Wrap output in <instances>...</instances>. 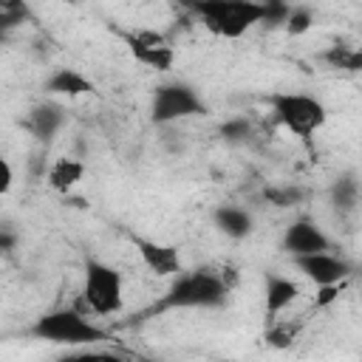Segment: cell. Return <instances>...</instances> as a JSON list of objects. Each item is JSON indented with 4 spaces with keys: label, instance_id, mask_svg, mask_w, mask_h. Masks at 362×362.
<instances>
[{
    "label": "cell",
    "instance_id": "e0dca14e",
    "mask_svg": "<svg viewBox=\"0 0 362 362\" xmlns=\"http://www.w3.org/2000/svg\"><path fill=\"white\" fill-rule=\"evenodd\" d=\"M322 59L331 65V68H342V71H359L362 68V51H356V48H348V45H331L325 54H322Z\"/></svg>",
    "mask_w": 362,
    "mask_h": 362
},
{
    "label": "cell",
    "instance_id": "4fadbf2b",
    "mask_svg": "<svg viewBox=\"0 0 362 362\" xmlns=\"http://www.w3.org/2000/svg\"><path fill=\"white\" fill-rule=\"evenodd\" d=\"M62 122H65V110H62L59 105L45 102V105L31 107L25 127L31 130L34 139H40V141H51V139L57 136V130L62 127Z\"/></svg>",
    "mask_w": 362,
    "mask_h": 362
},
{
    "label": "cell",
    "instance_id": "7402d4cb",
    "mask_svg": "<svg viewBox=\"0 0 362 362\" xmlns=\"http://www.w3.org/2000/svg\"><path fill=\"white\" fill-rule=\"evenodd\" d=\"M266 198H269V201H274L277 206H291V204H297L300 192H297L294 187H286V189H269V192H266Z\"/></svg>",
    "mask_w": 362,
    "mask_h": 362
},
{
    "label": "cell",
    "instance_id": "5bb4252c",
    "mask_svg": "<svg viewBox=\"0 0 362 362\" xmlns=\"http://www.w3.org/2000/svg\"><path fill=\"white\" fill-rule=\"evenodd\" d=\"M45 90L54 96H82L93 90V82L88 76H82L74 68H57L48 79H45Z\"/></svg>",
    "mask_w": 362,
    "mask_h": 362
},
{
    "label": "cell",
    "instance_id": "7c38bea8",
    "mask_svg": "<svg viewBox=\"0 0 362 362\" xmlns=\"http://www.w3.org/2000/svg\"><path fill=\"white\" fill-rule=\"evenodd\" d=\"M266 314L269 320H277V314H283L297 297H300V286L283 274H266Z\"/></svg>",
    "mask_w": 362,
    "mask_h": 362
},
{
    "label": "cell",
    "instance_id": "9a60e30c",
    "mask_svg": "<svg viewBox=\"0 0 362 362\" xmlns=\"http://www.w3.org/2000/svg\"><path fill=\"white\" fill-rule=\"evenodd\" d=\"M82 175H85V164H82L79 158H68V156L57 158V161L48 167V173H45L48 187L57 189V192L74 189V187L82 181Z\"/></svg>",
    "mask_w": 362,
    "mask_h": 362
},
{
    "label": "cell",
    "instance_id": "8fae6325",
    "mask_svg": "<svg viewBox=\"0 0 362 362\" xmlns=\"http://www.w3.org/2000/svg\"><path fill=\"white\" fill-rule=\"evenodd\" d=\"M212 223L218 226V232H223L232 240H243L255 229V218L249 215V209H243L238 204H221V206H215Z\"/></svg>",
    "mask_w": 362,
    "mask_h": 362
},
{
    "label": "cell",
    "instance_id": "484cf974",
    "mask_svg": "<svg viewBox=\"0 0 362 362\" xmlns=\"http://www.w3.org/2000/svg\"><path fill=\"white\" fill-rule=\"evenodd\" d=\"M6 40H8V34H6V31H0V45H3Z\"/></svg>",
    "mask_w": 362,
    "mask_h": 362
},
{
    "label": "cell",
    "instance_id": "9c48e42d",
    "mask_svg": "<svg viewBox=\"0 0 362 362\" xmlns=\"http://www.w3.org/2000/svg\"><path fill=\"white\" fill-rule=\"evenodd\" d=\"M291 260H294L297 272H303V277L317 283V288L337 286L351 277V263L345 257H337L334 252H317V255H303V257H291Z\"/></svg>",
    "mask_w": 362,
    "mask_h": 362
},
{
    "label": "cell",
    "instance_id": "44dd1931",
    "mask_svg": "<svg viewBox=\"0 0 362 362\" xmlns=\"http://www.w3.org/2000/svg\"><path fill=\"white\" fill-rule=\"evenodd\" d=\"M249 133H252L249 119H229L226 124H221V136H223L226 141H243Z\"/></svg>",
    "mask_w": 362,
    "mask_h": 362
},
{
    "label": "cell",
    "instance_id": "7a4b0ae2",
    "mask_svg": "<svg viewBox=\"0 0 362 362\" xmlns=\"http://www.w3.org/2000/svg\"><path fill=\"white\" fill-rule=\"evenodd\" d=\"M204 25L223 40H238L243 37L252 25L263 23L266 17V3L257 0H201L189 6Z\"/></svg>",
    "mask_w": 362,
    "mask_h": 362
},
{
    "label": "cell",
    "instance_id": "ffe728a7",
    "mask_svg": "<svg viewBox=\"0 0 362 362\" xmlns=\"http://www.w3.org/2000/svg\"><path fill=\"white\" fill-rule=\"evenodd\" d=\"M57 362H127L122 354L116 351H96V348H88V351H76V354H68V356H59Z\"/></svg>",
    "mask_w": 362,
    "mask_h": 362
},
{
    "label": "cell",
    "instance_id": "d6986e66",
    "mask_svg": "<svg viewBox=\"0 0 362 362\" xmlns=\"http://www.w3.org/2000/svg\"><path fill=\"white\" fill-rule=\"evenodd\" d=\"M283 23H286V31L297 37V34H305V31L314 25V14H311V8H305V6H291Z\"/></svg>",
    "mask_w": 362,
    "mask_h": 362
},
{
    "label": "cell",
    "instance_id": "30bf717a",
    "mask_svg": "<svg viewBox=\"0 0 362 362\" xmlns=\"http://www.w3.org/2000/svg\"><path fill=\"white\" fill-rule=\"evenodd\" d=\"M133 246L141 257V263L158 274V277H173V274H181V255L175 246H167V243H156V240H147V238H136L133 235Z\"/></svg>",
    "mask_w": 362,
    "mask_h": 362
},
{
    "label": "cell",
    "instance_id": "52a82bcc",
    "mask_svg": "<svg viewBox=\"0 0 362 362\" xmlns=\"http://www.w3.org/2000/svg\"><path fill=\"white\" fill-rule=\"evenodd\" d=\"M124 42H127L133 59L141 62V65H147V68H153V71H161V74H164V71H170L173 62H175V48H173V42H170L164 34L153 31V28L127 31V34H124Z\"/></svg>",
    "mask_w": 362,
    "mask_h": 362
},
{
    "label": "cell",
    "instance_id": "277c9868",
    "mask_svg": "<svg viewBox=\"0 0 362 362\" xmlns=\"http://www.w3.org/2000/svg\"><path fill=\"white\" fill-rule=\"evenodd\" d=\"M269 107L274 113V119L294 136L300 139H308L314 136L328 113H325V105L308 93H291V90H280V93H272L269 96Z\"/></svg>",
    "mask_w": 362,
    "mask_h": 362
},
{
    "label": "cell",
    "instance_id": "3957f363",
    "mask_svg": "<svg viewBox=\"0 0 362 362\" xmlns=\"http://www.w3.org/2000/svg\"><path fill=\"white\" fill-rule=\"evenodd\" d=\"M31 334L42 342L71 345V348H85V345L90 348V345L107 342V331L93 325L74 308H57V311L37 317V322L31 325Z\"/></svg>",
    "mask_w": 362,
    "mask_h": 362
},
{
    "label": "cell",
    "instance_id": "6da1fadb",
    "mask_svg": "<svg viewBox=\"0 0 362 362\" xmlns=\"http://www.w3.org/2000/svg\"><path fill=\"white\" fill-rule=\"evenodd\" d=\"M229 303V283L209 272V269H192L187 274H175L164 297L147 311H181V308H223Z\"/></svg>",
    "mask_w": 362,
    "mask_h": 362
},
{
    "label": "cell",
    "instance_id": "2e32d148",
    "mask_svg": "<svg viewBox=\"0 0 362 362\" xmlns=\"http://www.w3.org/2000/svg\"><path fill=\"white\" fill-rule=\"evenodd\" d=\"M300 331H303V320H272V325L266 328L263 339H266L269 348L283 351V348H291L297 342Z\"/></svg>",
    "mask_w": 362,
    "mask_h": 362
},
{
    "label": "cell",
    "instance_id": "ac0fdd59",
    "mask_svg": "<svg viewBox=\"0 0 362 362\" xmlns=\"http://www.w3.org/2000/svg\"><path fill=\"white\" fill-rule=\"evenodd\" d=\"M331 198H334V206L337 209H354L356 206V201H359V184L354 181V175H345V178H339L337 184H334V189H331Z\"/></svg>",
    "mask_w": 362,
    "mask_h": 362
},
{
    "label": "cell",
    "instance_id": "ba28073f",
    "mask_svg": "<svg viewBox=\"0 0 362 362\" xmlns=\"http://www.w3.org/2000/svg\"><path fill=\"white\" fill-rule=\"evenodd\" d=\"M280 249L291 257H303V255H317V252H331V238L308 218H297L286 226Z\"/></svg>",
    "mask_w": 362,
    "mask_h": 362
},
{
    "label": "cell",
    "instance_id": "8992f818",
    "mask_svg": "<svg viewBox=\"0 0 362 362\" xmlns=\"http://www.w3.org/2000/svg\"><path fill=\"white\" fill-rule=\"evenodd\" d=\"M206 105L204 99L195 93V88L184 85V82H167L158 85L150 102V119L156 124H173L178 119H189V116H204Z\"/></svg>",
    "mask_w": 362,
    "mask_h": 362
},
{
    "label": "cell",
    "instance_id": "5b68a950",
    "mask_svg": "<svg viewBox=\"0 0 362 362\" xmlns=\"http://www.w3.org/2000/svg\"><path fill=\"white\" fill-rule=\"evenodd\" d=\"M82 300L85 305L99 314L110 317L119 314L124 305V288H122V274L102 263V260H88L85 263V283H82Z\"/></svg>",
    "mask_w": 362,
    "mask_h": 362
},
{
    "label": "cell",
    "instance_id": "603a6c76",
    "mask_svg": "<svg viewBox=\"0 0 362 362\" xmlns=\"http://www.w3.org/2000/svg\"><path fill=\"white\" fill-rule=\"evenodd\" d=\"M11 184H14V170H11V164L6 161V156L0 153V195H6V192L11 189Z\"/></svg>",
    "mask_w": 362,
    "mask_h": 362
},
{
    "label": "cell",
    "instance_id": "cb8c5ba5",
    "mask_svg": "<svg viewBox=\"0 0 362 362\" xmlns=\"http://www.w3.org/2000/svg\"><path fill=\"white\" fill-rule=\"evenodd\" d=\"M339 288H342V283H337V286H320V294H317L314 305H317V308H322V305L334 303V300L339 297Z\"/></svg>",
    "mask_w": 362,
    "mask_h": 362
},
{
    "label": "cell",
    "instance_id": "d4e9b609",
    "mask_svg": "<svg viewBox=\"0 0 362 362\" xmlns=\"http://www.w3.org/2000/svg\"><path fill=\"white\" fill-rule=\"evenodd\" d=\"M11 246H14V235L0 232V249H11Z\"/></svg>",
    "mask_w": 362,
    "mask_h": 362
}]
</instances>
